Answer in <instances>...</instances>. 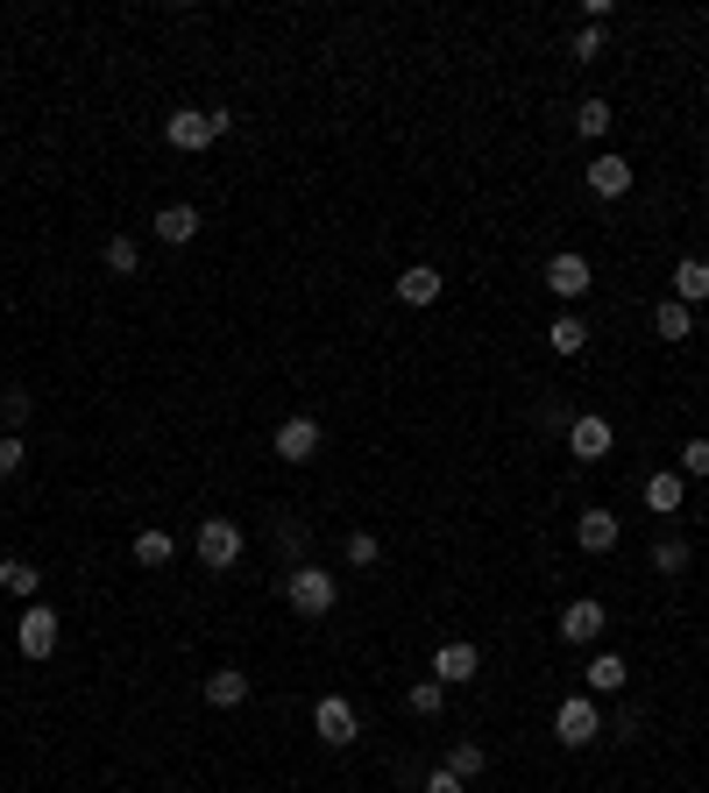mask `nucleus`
I'll return each mask as SVG.
<instances>
[{
	"label": "nucleus",
	"instance_id": "cd10ccee",
	"mask_svg": "<svg viewBox=\"0 0 709 793\" xmlns=\"http://www.w3.org/2000/svg\"><path fill=\"white\" fill-rule=\"evenodd\" d=\"M681 567H688V546H681V539H660V546H653V574H681Z\"/></svg>",
	"mask_w": 709,
	"mask_h": 793
},
{
	"label": "nucleus",
	"instance_id": "aec40b11",
	"mask_svg": "<svg viewBox=\"0 0 709 793\" xmlns=\"http://www.w3.org/2000/svg\"><path fill=\"white\" fill-rule=\"evenodd\" d=\"M170 532H136V567H170Z\"/></svg>",
	"mask_w": 709,
	"mask_h": 793
},
{
	"label": "nucleus",
	"instance_id": "4468645a",
	"mask_svg": "<svg viewBox=\"0 0 709 793\" xmlns=\"http://www.w3.org/2000/svg\"><path fill=\"white\" fill-rule=\"evenodd\" d=\"M574 539H582V553H610L618 546V517L610 510H582L574 517Z\"/></svg>",
	"mask_w": 709,
	"mask_h": 793
},
{
	"label": "nucleus",
	"instance_id": "ddd939ff",
	"mask_svg": "<svg viewBox=\"0 0 709 793\" xmlns=\"http://www.w3.org/2000/svg\"><path fill=\"white\" fill-rule=\"evenodd\" d=\"M674 298L688 305V312H695V305H709V263H702V255H681V263H674Z\"/></svg>",
	"mask_w": 709,
	"mask_h": 793
},
{
	"label": "nucleus",
	"instance_id": "72a5a7b5",
	"mask_svg": "<svg viewBox=\"0 0 709 793\" xmlns=\"http://www.w3.org/2000/svg\"><path fill=\"white\" fill-rule=\"evenodd\" d=\"M0 411H8V419L22 425V419H29V397H22V389H0Z\"/></svg>",
	"mask_w": 709,
	"mask_h": 793
},
{
	"label": "nucleus",
	"instance_id": "f3484780",
	"mask_svg": "<svg viewBox=\"0 0 709 793\" xmlns=\"http://www.w3.org/2000/svg\"><path fill=\"white\" fill-rule=\"evenodd\" d=\"M397 298H405V305H433V298H440V270H426V263H412V270L397 277Z\"/></svg>",
	"mask_w": 709,
	"mask_h": 793
},
{
	"label": "nucleus",
	"instance_id": "412c9836",
	"mask_svg": "<svg viewBox=\"0 0 709 793\" xmlns=\"http://www.w3.org/2000/svg\"><path fill=\"white\" fill-rule=\"evenodd\" d=\"M483 765H490V751H483V744H468V737L447 751V772H454V779H483Z\"/></svg>",
	"mask_w": 709,
	"mask_h": 793
},
{
	"label": "nucleus",
	"instance_id": "bb28decb",
	"mask_svg": "<svg viewBox=\"0 0 709 793\" xmlns=\"http://www.w3.org/2000/svg\"><path fill=\"white\" fill-rule=\"evenodd\" d=\"M440 702H447L440 680H412V716H440Z\"/></svg>",
	"mask_w": 709,
	"mask_h": 793
},
{
	"label": "nucleus",
	"instance_id": "423d86ee",
	"mask_svg": "<svg viewBox=\"0 0 709 793\" xmlns=\"http://www.w3.org/2000/svg\"><path fill=\"white\" fill-rule=\"evenodd\" d=\"M313 737H319V744H333V751L355 744V702H347V694H327V702L313 708Z\"/></svg>",
	"mask_w": 709,
	"mask_h": 793
},
{
	"label": "nucleus",
	"instance_id": "393cba45",
	"mask_svg": "<svg viewBox=\"0 0 709 793\" xmlns=\"http://www.w3.org/2000/svg\"><path fill=\"white\" fill-rule=\"evenodd\" d=\"M574 128H582L588 142H596V136H610V106H604V100H582V106H574Z\"/></svg>",
	"mask_w": 709,
	"mask_h": 793
},
{
	"label": "nucleus",
	"instance_id": "a211bd4d",
	"mask_svg": "<svg viewBox=\"0 0 709 793\" xmlns=\"http://www.w3.org/2000/svg\"><path fill=\"white\" fill-rule=\"evenodd\" d=\"M688 327H695V312L681 298H667L660 312H653V333H660V341H688Z\"/></svg>",
	"mask_w": 709,
	"mask_h": 793
},
{
	"label": "nucleus",
	"instance_id": "4be33fe9",
	"mask_svg": "<svg viewBox=\"0 0 709 793\" xmlns=\"http://www.w3.org/2000/svg\"><path fill=\"white\" fill-rule=\"evenodd\" d=\"M546 347H554V355H582V347H588V327H582V319H554V333H546Z\"/></svg>",
	"mask_w": 709,
	"mask_h": 793
},
{
	"label": "nucleus",
	"instance_id": "b1692460",
	"mask_svg": "<svg viewBox=\"0 0 709 793\" xmlns=\"http://www.w3.org/2000/svg\"><path fill=\"white\" fill-rule=\"evenodd\" d=\"M106 270L136 277V270H142V248H136V241H128V234H114V241H106Z\"/></svg>",
	"mask_w": 709,
	"mask_h": 793
},
{
	"label": "nucleus",
	"instance_id": "f03ea898",
	"mask_svg": "<svg viewBox=\"0 0 709 793\" xmlns=\"http://www.w3.org/2000/svg\"><path fill=\"white\" fill-rule=\"evenodd\" d=\"M15 652L22 658H50L58 652V610H50V602H29V610L15 616Z\"/></svg>",
	"mask_w": 709,
	"mask_h": 793
},
{
	"label": "nucleus",
	"instance_id": "2eb2a0df",
	"mask_svg": "<svg viewBox=\"0 0 709 793\" xmlns=\"http://www.w3.org/2000/svg\"><path fill=\"white\" fill-rule=\"evenodd\" d=\"M206 702H213V708H242V702H249L242 666H220V674H206Z\"/></svg>",
	"mask_w": 709,
	"mask_h": 793
},
{
	"label": "nucleus",
	"instance_id": "f8f14e48",
	"mask_svg": "<svg viewBox=\"0 0 709 793\" xmlns=\"http://www.w3.org/2000/svg\"><path fill=\"white\" fill-rule=\"evenodd\" d=\"M568 447L582 453V461H604V453H610V419H596V411H582V419L568 425Z\"/></svg>",
	"mask_w": 709,
	"mask_h": 793
},
{
	"label": "nucleus",
	"instance_id": "7c9ffc66",
	"mask_svg": "<svg viewBox=\"0 0 709 793\" xmlns=\"http://www.w3.org/2000/svg\"><path fill=\"white\" fill-rule=\"evenodd\" d=\"M22 461H29V447L8 433V439H0V475H22Z\"/></svg>",
	"mask_w": 709,
	"mask_h": 793
},
{
	"label": "nucleus",
	"instance_id": "2f4dec72",
	"mask_svg": "<svg viewBox=\"0 0 709 793\" xmlns=\"http://www.w3.org/2000/svg\"><path fill=\"white\" fill-rule=\"evenodd\" d=\"M574 57H604V29H588V22H582V29H574Z\"/></svg>",
	"mask_w": 709,
	"mask_h": 793
},
{
	"label": "nucleus",
	"instance_id": "5701e85b",
	"mask_svg": "<svg viewBox=\"0 0 709 793\" xmlns=\"http://www.w3.org/2000/svg\"><path fill=\"white\" fill-rule=\"evenodd\" d=\"M588 688H596V694H618V688H624V658H618V652H596V666H588Z\"/></svg>",
	"mask_w": 709,
	"mask_h": 793
},
{
	"label": "nucleus",
	"instance_id": "39448f33",
	"mask_svg": "<svg viewBox=\"0 0 709 793\" xmlns=\"http://www.w3.org/2000/svg\"><path fill=\"white\" fill-rule=\"evenodd\" d=\"M604 624H610V616H604V602H596V596H574L568 602V610H560V638H568V644H596V638H604Z\"/></svg>",
	"mask_w": 709,
	"mask_h": 793
},
{
	"label": "nucleus",
	"instance_id": "9b49d317",
	"mask_svg": "<svg viewBox=\"0 0 709 793\" xmlns=\"http://www.w3.org/2000/svg\"><path fill=\"white\" fill-rule=\"evenodd\" d=\"M582 178H588V192H596V199H624V192H632V164H624V156H596Z\"/></svg>",
	"mask_w": 709,
	"mask_h": 793
},
{
	"label": "nucleus",
	"instance_id": "0eeeda50",
	"mask_svg": "<svg viewBox=\"0 0 709 793\" xmlns=\"http://www.w3.org/2000/svg\"><path fill=\"white\" fill-rule=\"evenodd\" d=\"M199 560H206V567H235V560H242V524L206 517L199 524Z\"/></svg>",
	"mask_w": 709,
	"mask_h": 793
},
{
	"label": "nucleus",
	"instance_id": "6ab92c4d",
	"mask_svg": "<svg viewBox=\"0 0 709 793\" xmlns=\"http://www.w3.org/2000/svg\"><path fill=\"white\" fill-rule=\"evenodd\" d=\"M0 588H8V596H22V602H29L36 588H43V574H36L29 560H0Z\"/></svg>",
	"mask_w": 709,
	"mask_h": 793
},
{
	"label": "nucleus",
	"instance_id": "dca6fc26",
	"mask_svg": "<svg viewBox=\"0 0 709 793\" xmlns=\"http://www.w3.org/2000/svg\"><path fill=\"white\" fill-rule=\"evenodd\" d=\"M199 234V213L192 206H164L156 213V241H170V248H185V241Z\"/></svg>",
	"mask_w": 709,
	"mask_h": 793
},
{
	"label": "nucleus",
	"instance_id": "9d476101",
	"mask_svg": "<svg viewBox=\"0 0 709 793\" xmlns=\"http://www.w3.org/2000/svg\"><path fill=\"white\" fill-rule=\"evenodd\" d=\"M546 291H554V298H582L588 291V255H574V248H560L554 263H546Z\"/></svg>",
	"mask_w": 709,
	"mask_h": 793
},
{
	"label": "nucleus",
	"instance_id": "7ed1b4c3",
	"mask_svg": "<svg viewBox=\"0 0 709 793\" xmlns=\"http://www.w3.org/2000/svg\"><path fill=\"white\" fill-rule=\"evenodd\" d=\"M284 596H291V610H299V616H327L333 610V574L327 567H291Z\"/></svg>",
	"mask_w": 709,
	"mask_h": 793
},
{
	"label": "nucleus",
	"instance_id": "f257e3e1",
	"mask_svg": "<svg viewBox=\"0 0 709 793\" xmlns=\"http://www.w3.org/2000/svg\"><path fill=\"white\" fill-rule=\"evenodd\" d=\"M227 128H235V114H192V106H178V114L164 120V142L170 150H206V142H220Z\"/></svg>",
	"mask_w": 709,
	"mask_h": 793
},
{
	"label": "nucleus",
	"instance_id": "c85d7f7f",
	"mask_svg": "<svg viewBox=\"0 0 709 793\" xmlns=\"http://www.w3.org/2000/svg\"><path fill=\"white\" fill-rule=\"evenodd\" d=\"M347 560H355V567H377V560H383L377 532H347Z\"/></svg>",
	"mask_w": 709,
	"mask_h": 793
},
{
	"label": "nucleus",
	"instance_id": "6e6552de",
	"mask_svg": "<svg viewBox=\"0 0 709 793\" xmlns=\"http://www.w3.org/2000/svg\"><path fill=\"white\" fill-rule=\"evenodd\" d=\"M313 453H319V419H305V411H299V419H284V425H277V461L305 468Z\"/></svg>",
	"mask_w": 709,
	"mask_h": 793
},
{
	"label": "nucleus",
	"instance_id": "473e14b6",
	"mask_svg": "<svg viewBox=\"0 0 709 793\" xmlns=\"http://www.w3.org/2000/svg\"><path fill=\"white\" fill-rule=\"evenodd\" d=\"M426 793H468V779H454L447 765H433V772H426Z\"/></svg>",
	"mask_w": 709,
	"mask_h": 793
},
{
	"label": "nucleus",
	"instance_id": "c756f323",
	"mask_svg": "<svg viewBox=\"0 0 709 793\" xmlns=\"http://www.w3.org/2000/svg\"><path fill=\"white\" fill-rule=\"evenodd\" d=\"M681 482L688 475H709V439H688V447H681V468H674Z\"/></svg>",
	"mask_w": 709,
	"mask_h": 793
},
{
	"label": "nucleus",
	"instance_id": "a878e982",
	"mask_svg": "<svg viewBox=\"0 0 709 793\" xmlns=\"http://www.w3.org/2000/svg\"><path fill=\"white\" fill-rule=\"evenodd\" d=\"M646 503L653 510H681V475H653L646 482Z\"/></svg>",
	"mask_w": 709,
	"mask_h": 793
},
{
	"label": "nucleus",
	"instance_id": "20e7f679",
	"mask_svg": "<svg viewBox=\"0 0 709 793\" xmlns=\"http://www.w3.org/2000/svg\"><path fill=\"white\" fill-rule=\"evenodd\" d=\"M596 730H604V716H596V702H582V694H568V702L554 708V737H560L568 751L596 744Z\"/></svg>",
	"mask_w": 709,
	"mask_h": 793
},
{
	"label": "nucleus",
	"instance_id": "1a4fd4ad",
	"mask_svg": "<svg viewBox=\"0 0 709 793\" xmlns=\"http://www.w3.org/2000/svg\"><path fill=\"white\" fill-rule=\"evenodd\" d=\"M476 666H483V652H476L468 638H447V644L433 652V680H440V688H454V680H476Z\"/></svg>",
	"mask_w": 709,
	"mask_h": 793
}]
</instances>
